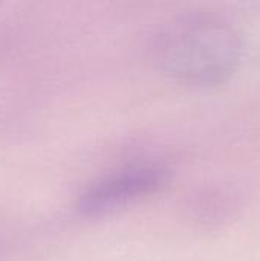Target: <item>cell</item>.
Instances as JSON below:
<instances>
[{"instance_id": "obj_2", "label": "cell", "mask_w": 260, "mask_h": 261, "mask_svg": "<svg viewBox=\"0 0 260 261\" xmlns=\"http://www.w3.org/2000/svg\"><path fill=\"white\" fill-rule=\"evenodd\" d=\"M166 182V171L155 165H132L89 185L78 197L83 214H100L155 193Z\"/></svg>"}, {"instance_id": "obj_1", "label": "cell", "mask_w": 260, "mask_h": 261, "mask_svg": "<svg viewBox=\"0 0 260 261\" xmlns=\"http://www.w3.org/2000/svg\"><path fill=\"white\" fill-rule=\"evenodd\" d=\"M161 69L187 84L215 86L228 80L239 63L236 31L213 15H188L164 28L155 44Z\"/></svg>"}]
</instances>
